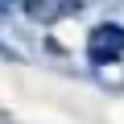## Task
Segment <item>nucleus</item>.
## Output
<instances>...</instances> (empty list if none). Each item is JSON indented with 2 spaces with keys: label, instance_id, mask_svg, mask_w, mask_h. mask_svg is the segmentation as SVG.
<instances>
[{
  "label": "nucleus",
  "instance_id": "2",
  "mask_svg": "<svg viewBox=\"0 0 124 124\" xmlns=\"http://www.w3.org/2000/svg\"><path fill=\"white\" fill-rule=\"evenodd\" d=\"M25 17L37 21V25H58V21H66L83 8V0H25Z\"/></svg>",
  "mask_w": 124,
  "mask_h": 124
},
{
  "label": "nucleus",
  "instance_id": "1",
  "mask_svg": "<svg viewBox=\"0 0 124 124\" xmlns=\"http://www.w3.org/2000/svg\"><path fill=\"white\" fill-rule=\"evenodd\" d=\"M87 58L95 66H112L124 58V25H95L87 33Z\"/></svg>",
  "mask_w": 124,
  "mask_h": 124
},
{
  "label": "nucleus",
  "instance_id": "3",
  "mask_svg": "<svg viewBox=\"0 0 124 124\" xmlns=\"http://www.w3.org/2000/svg\"><path fill=\"white\" fill-rule=\"evenodd\" d=\"M4 4H8V0H0V8H4Z\"/></svg>",
  "mask_w": 124,
  "mask_h": 124
}]
</instances>
